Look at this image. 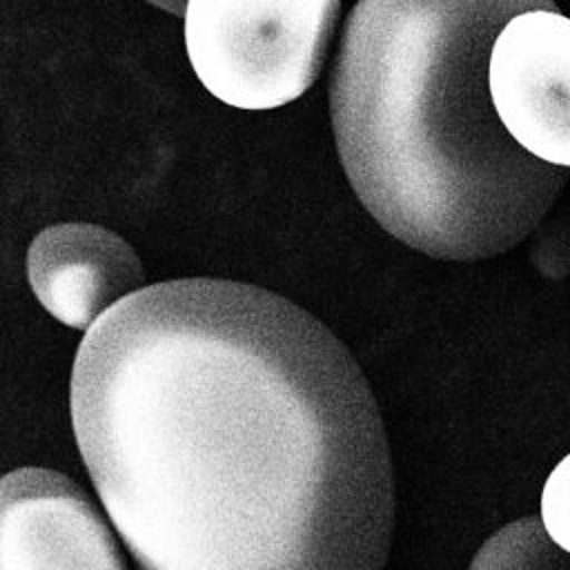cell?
Masks as SVG:
<instances>
[{"label": "cell", "instance_id": "277c9868", "mask_svg": "<svg viewBox=\"0 0 570 570\" xmlns=\"http://www.w3.org/2000/svg\"><path fill=\"white\" fill-rule=\"evenodd\" d=\"M488 82L514 142L570 169V18L557 7L512 16L492 42Z\"/></svg>", "mask_w": 570, "mask_h": 570}, {"label": "cell", "instance_id": "3957f363", "mask_svg": "<svg viewBox=\"0 0 570 570\" xmlns=\"http://www.w3.org/2000/svg\"><path fill=\"white\" fill-rule=\"evenodd\" d=\"M338 9L341 0H187L191 69L229 107H283L318 78Z\"/></svg>", "mask_w": 570, "mask_h": 570}, {"label": "cell", "instance_id": "30bf717a", "mask_svg": "<svg viewBox=\"0 0 570 570\" xmlns=\"http://www.w3.org/2000/svg\"><path fill=\"white\" fill-rule=\"evenodd\" d=\"M151 2L154 7H160L174 16H183L185 13V7H187V0H147Z\"/></svg>", "mask_w": 570, "mask_h": 570}, {"label": "cell", "instance_id": "6da1fadb", "mask_svg": "<svg viewBox=\"0 0 570 570\" xmlns=\"http://www.w3.org/2000/svg\"><path fill=\"white\" fill-rule=\"evenodd\" d=\"M73 436L140 570H383L394 472L347 347L249 283L140 287L85 334Z\"/></svg>", "mask_w": 570, "mask_h": 570}, {"label": "cell", "instance_id": "ba28073f", "mask_svg": "<svg viewBox=\"0 0 570 570\" xmlns=\"http://www.w3.org/2000/svg\"><path fill=\"white\" fill-rule=\"evenodd\" d=\"M539 517L548 534L570 552V452L554 465L543 483Z\"/></svg>", "mask_w": 570, "mask_h": 570}, {"label": "cell", "instance_id": "7a4b0ae2", "mask_svg": "<svg viewBox=\"0 0 570 570\" xmlns=\"http://www.w3.org/2000/svg\"><path fill=\"white\" fill-rule=\"evenodd\" d=\"M554 0H358L330 109L350 185L394 238L443 261L512 249L568 169L521 149L497 116L488 65L501 27Z\"/></svg>", "mask_w": 570, "mask_h": 570}, {"label": "cell", "instance_id": "52a82bcc", "mask_svg": "<svg viewBox=\"0 0 570 570\" xmlns=\"http://www.w3.org/2000/svg\"><path fill=\"white\" fill-rule=\"evenodd\" d=\"M470 570H570V552L546 530L541 517H523L494 532Z\"/></svg>", "mask_w": 570, "mask_h": 570}, {"label": "cell", "instance_id": "5b68a950", "mask_svg": "<svg viewBox=\"0 0 570 570\" xmlns=\"http://www.w3.org/2000/svg\"><path fill=\"white\" fill-rule=\"evenodd\" d=\"M0 570H125V561L71 479L18 468L0 485Z\"/></svg>", "mask_w": 570, "mask_h": 570}, {"label": "cell", "instance_id": "8992f818", "mask_svg": "<svg viewBox=\"0 0 570 570\" xmlns=\"http://www.w3.org/2000/svg\"><path fill=\"white\" fill-rule=\"evenodd\" d=\"M27 278L60 323L89 330L107 309L138 292L142 263L131 245L94 223L49 225L31 240Z\"/></svg>", "mask_w": 570, "mask_h": 570}, {"label": "cell", "instance_id": "9c48e42d", "mask_svg": "<svg viewBox=\"0 0 570 570\" xmlns=\"http://www.w3.org/2000/svg\"><path fill=\"white\" fill-rule=\"evenodd\" d=\"M534 249V261L546 276L559 278L570 274V232L552 227V234L541 236Z\"/></svg>", "mask_w": 570, "mask_h": 570}]
</instances>
